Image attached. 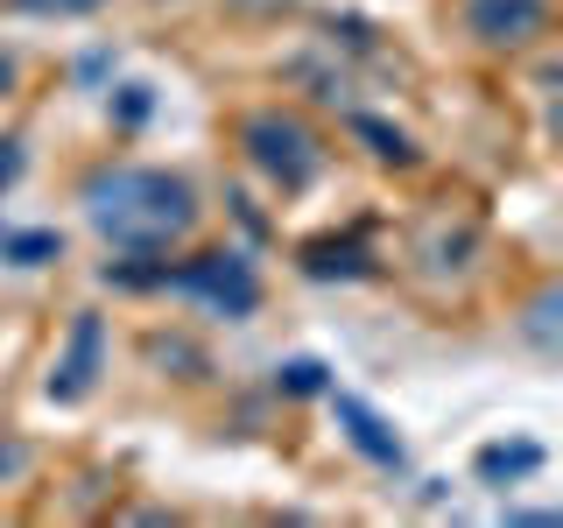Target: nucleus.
<instances>
[{
    "mask_svg": "<svg viewBox=\"0 0 563 528\" xmlns=\"http://www.w3.org/2000/svg\"><path fill=\"white\" fill-rule=\"evenodd\" d=\"M85 226L128 261L184 254L205 226V190L169 163H99L78 184Z\"/></svg>",
    "mask_w": 563,
    "mask_h": 528,
    "instance_id": "1",
    "label": "nucleus"
},
{
    "mask_svg": "<svg viewBox=\"0 0 563 528\" xmlns=\"http://www.w3.org/2000/svg\"><path fill=\"white\" fill-rule=\"evenodd\" d=\"M233 148L275 198H303L317 176H324V163H331V134L317 128L303 106H282V99L233 113Z\"/></svg>",
    "mask_w": 563,
    "mask_h": 528,
    "instance_id": "2",
    "label": "nucleus"
},
{
    "mask_svg": "<svg viewBox=\"0 0 563 528\" xmlns=\"http://www.w3.org/2000/svg\"><path fill=\"white\" fill-rule=\"evenodd\" d=\"M486 261H493L486 219L465 205H422L409 219V233H401V268L430 296H465Z\"/></svg>",
    "mask_w": 563,
    "mask_h": 528,
    "instance_id": "3",
    "label": "nucleus"
},
{
    "mask_svg": "<svg viewBox=\"0 0 563 528\" xmlns=\"http://www.w3.org/2000/svg\"><path fill=\"white\" fill-rule=\"evenodd\" d=\"M120 282H141V289H176L190 296V304H205L211 317H225V324H240V317L261 310V275L254 261L240 254V246H205V254L190 261H155V268H120Z\"/></svg>",
    "mask_w": 563,
    "mask_h": 528,
    "instance_id": "4",
    "label": "nucleus"
},
{
    "mask_svg": "<svg viewBox=\"0 0 563 528\" xmlns=\"http://www.w3.org/2000/svg\"><path fill=\"white\" fill-rule=\"evenodd\" d=\"M451 35L472 57H528V50L550 43L556 29V0H444Z\"/></svg>",
    "mask_w": 563,
    "mask_h": 528,
    "instance_id": "5",
    "label": "nucleus"
},
{
    "mask_svg": "<svg viewBox=\"0 0 563 528\" xmlns=\"http://www.w3.org/2000/svg\"><path fill=\"white\" fill-rule=\"evenodd\" d=\"M106 366H113V339H106V317L99 310H78L70 317V331H64V345H57V360H49V381H43V395L49 402H85L92 387L106 381Z\"/></svg>",
    "mask_w": 563,
    "mask_h": 528,
    "instance_id": "6",
    "label": "nucleus"
},
{
    "mask_svg": "<svg viewBox=\"0 0 563 528\" xmlns=\"http://www.w3.org/2000/svg\"><path fill=\"white\" fill-rule=\"evenodd\" d=\"M352 134L360 141H374V163H395V169H416L422 163V148H416V134H401V128H387V120H374V113H352Z\"/></svg>",
    "mask_w": 563,
    "mask_h": 528,
    "instance_id": "7",
    "label": "nucleus"
},
{
    "mask_svg": "<svg viewBox=\"0 0 563 528\" xmlns=\"http://www.w3.org/2000/svg\"><path fill=\"white\" fill-rule=\"evenodd\" d=\"M331 409H339L345 437H352V444H360L366 458H380V465H401V444H395V437H380V416H366V409H360V402H352V395H339V402H331Z\"/></svg>",
    "mask_w": 563,
    "mask_h": 528,
    "instance_id": "8",
    "label": "nucleus"
},
{
    "mask_svg": "<svg viewBox=\"0 0 563 528\" xmlns=\"http://www.w3.org/2000/svg\"><path fill=\"white\" fill-rule=\"evenodd\" d=\"M22 85H29V57H22L14 43H0V106L22 92Z\"/></svg>",
    "mask_w": 563,
    "mask_h": 528,
    "instance_id": "9",
    "label": "nucleus"
},
{
    "mask_svg": "<svg viewBox=\"0 0 563 528\" xmlns=\"http://www.w3.org/2000/svg\"><path fill=\"white\" fill-rule=\"evenodd\" d=\"M14 14H99L106 0H8Z\"/></svg>",
    "mask_w": 563,
    "mask_h": 528,
    "instance_id": "10",
    "label": "nucleus"
},
{
    "mask_svg": "<svg viewBox=\"0 0 563 528\" xmlns=\"http://www.w3.org/2000/svg\"><path fill=\"white\" fill-rule=\"evenodd\" d=\"M225 8H240V14H268V8H282V0H225Z\"/></svg>",
    "mask_w": 563,
    "mask_h": 528,
    "instance_id": "11",
    "label": "nucleus"
}]
</instances>
